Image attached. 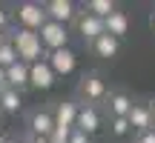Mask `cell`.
Segmentation results:
<instances>
[{"label": "cell", "mask_w": 155, "mask_h": 143, "mask_svg": "<svg viewBox=\"0 0 155 143\" xmlns=\"http://www.w3.org/2000/svg\"><path fill=\"white\" fill-rule=\"evenodd\" d=\"M9 40L15 43L17 57H20L23 63H29V66L46 57V49H43V43H40V34H38V32H29V29L12 26V29H9Z\"/></svg>", "instance_id": "1"}, {"label": "cell", "mask_w": 155, "mask_h": 143, "mask_svg": "<svg viewBox=\"0 0 155 143\" xmlns=\"http://www.w3.org/2000/svg\"><path fill=\"white\" fill-rule=\"evenodd\" d=\"M109 86L98 72H86V75L78 80V100H83V106H98L106 100Z\"/></svg>", "instance_id": "2"}, {"label": "cell", "mask_w": 155, "mask_h": 143, "mask_svg": "<svg viewBox=\"0 0 155 143\" xmlns=\"http://www.w3.org/2000/svg\"><path fill=\"white\" fill-rule=\"evenodd\" d=\"M46 20H49V17H46L43 3H32V0H26V3H17V9H15V23H17V29L40 32V26H43Z\"/></svg>", "instance_id": "3"}, {"label": "cell", "mask_w": 155, "mask_h": 143, "mask_svg": "<svg viewBox=\"0 0 155 143\" xmlns=\"http://www.w3.org/2000/svg\"><path fill=\"white\" fill-rule=\"evenodd\" d=\"M40 43H43L46 52H58V49H69V26H61V23L55 20H46L43 26H40Z\"/></svg>", "instance_id": "4"}, {"label": "cell", "mask_w": 155, "mask_h": 143, "mask_svg": "<svg viewBox=\"0 0 155 143\" xmlns=\"http://www.w3.org/2000/svg\"><path fill=\"white\" fill-rule=\"evenodd\" d=\"M72 26H75V32L81 34V37L86 40L89 46H92L95 40H98L101 34L106 32V29H104V20H101V17H95L92 11H86V9H78V17H75Z\"/></svg>", "instance_id": "5"}, {"label": "cell", "mask_w": 155, "mask_h": 143, "mask_svg": "<svg viewBox=\"0 0 155 143\" xmlns=\"http://www.w3.org/2000/svg\"><path fill=\"white\" fill-rule=\"evenodd\" d=\"M26 129L32 138H49L55 129V115L52 109H32L26 115Z\"/></svg>", "instance_id": "6"}, {"label": "cell", "mask_w": 155, "mask_h": 143, "mask_svg": "<svg viewBox=\"0 0 155 143\" xmlns=\"http://www.w3.org/2000/svg\"><path fill=\"white\" fill-rule=\"evenodd\" d=\"M46 63L52 66V72H55L58 77H66V75H72V72L78 69V55L72 49H58V52H46V57H43Z\"/></svg>", "instance_id": "7"}, {"label": "cell", "mask_w": 155, "mask_h": 143, "mask_svg": "<svg viewBox=\"0 0 155 143\" xmlns=\"http://www.w3.org/2000/svg\"><path fill=\"white\" fill-rule=\"evenodd\" d=\"M106 112H109V117H129V112H132L135 100L132 94L127 92V89H112L109 94H106Z\"/></svg>", "instance_id": "8"}, {"label": "cell", "mask_w": 155, "mask_h": 143, "mask_svg": "<svg viewBox=\"0 0 155 143\" xmlns=\"http://www.w3.org/2000/svg\"><path fill=\"white\" fill-rule=\"evenodd\" d=\"M43 9H46V17L61 23V26H69L78 17V6L72 0H49V3H43Z\"/></svg>", "instance_id": "9"}, {"label": "cell", "mask_w": 155, "mask_h": 143, "mask_svg": "<svg viewBox=\"0 0 155 143\" xmlns=\"http://www.w3.org/2000/svg\"><path fill=\"white\" fill-rule=\"evenodd\" d=\"M101 126H104V117H101V109H98V106H83V103H81V112H78L75 129L92 138L95 132H101Z\"/></svg>", "instance_id": "10"}, {"label": "cell", "mask_w": 155, "mask_h": 143, "mask_svg": "<svg viewBox=\"0 0 155 143\" xmlns=\"http://www.w3.org/2000/svg\"><path fill=\"white\" fill-rule=\"evenodd\" d=\"M58 80V75L52 72V66L46 60H38L32 63V69H29V86L38 89V92H46V89H52Z\"/></svg>", "instance_id": "11"}, {"label": "cell", "mask_w": 155, "mask_h": 143, "mask_svg": "<svg viewBox=\"0 0 155 143\" xmlns=\"http://www.w3.org/2000/svg\"><path fill=\"white\" fill-rule=\"evenodd\" d=\"M78 112H81V103H75V100H58V103L52 106L55 126H72V129H75Z\"/></svg>", "instance_id": "12"}, {"label": "cell", "mask_w": 155, "mask_h": 143, "mask_svg": "<svg viewBox=\"0 0 155 143\" xmlns=\"http://www.w3.org/2000/svg\"><path fill=\"white\" fill-rule=\"evenodd\" d=\"M127 120H129V126H132L138 135H141V132H150V129H155V120H152V109H150V103H135Z\"/></svg>", "instance_id": "13"}, {"label": "cell", "mask_w": 155, "mask_h": 143, "mask_svg": "<svg viewBox=\"0 0 155 143\" xmlns=\"http://www.w3.org/2000/svg\"><path fill=\"white\" fill-rule=\"evenodd\" d=\"M29 63H23V60H17L15 66H9L6 69V86L9 89H17V92H23V89H29Z\"/></svg>", "instance_id": "14"}, {"label": "cell", "mask_w": 155, "mask_h": 143, "mask_svg": "<svg viewBox=\"0 0 155 143\" xmlns=\"http://www.w3.org/2000/svg\"><path fill=\"white\" fill-rule=\"evenodd\" d=\"M92 52H95L98 57H104V60H115V57L121 55V40L104 32V34L92 43Z\"/></svg>", "instance_id": "15"}, {"label": "cell", "mask_w": 155, "mask_h": 143, "mask_svg": "<svg viewBox=\"0 0 155 143\" xmlns=\"http://www.w3.org/2000/svg\"><path fill=\"white\" fill-rule=\"evenodd\" d=\"M104 29H106V34H112V37H118V40H124L129 34V14L127 11H112L109 17L104 20Z\"/></svg>", "instance_id": "16"}, {"label": "cell", "mask_w": 155, "mask_h": 143, "mask_svg": "<svg viewBox=\"0 0 155 143\" xmlns=\"http://www.w3.org/2000/svg\"><path fill=\"white\" fill-rule=\"evenodd\" d=\"M0 94H3V115H17V112L23 109V92L6 86Z\"/></svg>", "instance_id": "17"}, {"label": "cell", "mask_w": 155, "mask_h": 143, "mask_svg": "<svg viewBox=\"0 0 155 143\" xmlns=\"http://www.w3.org/2000/svg\"><path fill=\"white\" fill-rule=\"evenodd\" d=\"M83 9H86V11H92V14H95V17H101V20H106L112 11H118V6L112 3V0H89Z\"/></svg>", "instance_id": "18"}, {"label": "cell", "mask_w": 155, "mask_h": 143, "mask_svg": "<svg viewBox=\"0 0 155 143\" xmlns=\"http://www.w3.org/2000/svg\"><path fill=\"white\" fill-rule=\"evenodd\" d=\"M20 60L17 57V49H15V43H6V46H0V69H9V66H15V63Z\"/></svg>", "instance_id": "19"}, {"label": "cell", "mask_w": 155, "mask_h": 143, "mask_svg": "<svg viewBox=\"0 0 155 143\" xmlns=\"http://www.w3.org/2000/svg\"><path fill=\"white\" fill-rule=\"evenodd\" d=\"M109 132L115 135V138H124V135L132 132V126H129L127 117H109Z\"/></svg>", "instance_id": "20"}, {"label": "cell", "mask_w": 155, "mask_h": 143, "mask_svg": "<svg viewBox=\"0 0 155 143\" xmlns=\"http://www.w3.org/2000/svg\"><path fill=\"white\" fill-rule=\"evenodd\" d=\"M69 138H72V126H55L49 135L52 143H69Z\"/></svg>", "instance_id": "21"}, {"label": "cell", "mask_w": 155, "mask_h": 143, "mask_svg": "<svg viewBox=\"0 0 155 143\" xmlns=\"http://www.w3.org/2000/svg\"><path fill=\"white\" fill-rule=\"evenodd\" d=\"M12 11H6V6H0V32H9L12 29Z\"/></svg>", "instance_id": "22"}, {"label": "cell", "mask_w": 155, "mask_h": 143, "mask_svg": "<svg viewBox=\"0 0 155 143\" xmlns=\"http://www.w3.org/2000/svg\"><path fill=\"white\" fill-rule=\"evenodd\" d=\"M69 143H92V138H89V135H83V132H78V129H72Z\"/></svg>", "instance_id": "23"}, {"label": "cell", "mask_w": 155, "mask_h": 143, "mask_svg": "<svg viewBox=\"0 0 155 143\" xmlns=\"http://www.w3.org/2000/svg\"><path fill=\"white\" fill-rule=\"evenodd\" d=\"M135 143H155V129H150V132H141L138 138H135Z\"/></svg>", "instance_id": "24"}, {"label": "cell", "mask_w": 155, "mask_h": 143, "mask_svg": "<svg viewBox=\"0 0 155 143\" xmlns=\"http://www.w3.org/2000/svg\"><path fill=\"white\" fill-rule=\"evenodd\" d=\"M26 143H52L49 138H32V135H26Z\"/></svg>", "instance_id": "25"}, {"label": "cell", "mask_w": 155, "mask_h": 143, "mask_svg": "<svg viewBox=\"0 0 155 143\" xmlns=\"http://www.w3.org/2000/svg\"><path fill=\"white\" fill-rule=\"evenodd\" d=\"M6 89V69H0V92Z\"/></svg>", "instance_id": "26"}, {"label": "cell", "mask_w": 155, "mask_h": 143, "mask_svg": "<svg viewBox=\"0 0 155 143\" xmlns=\"http://www.w3.org/2000/svg\"><path fill=\"white\" fill-rule=\"evenodd\" d=\"M9 43V32H0V46H6Z\"/></svg>", "instance_id": "27"}, {"label": "cell", "mask_w": 155, "mask_h": 143, "mask_svg": "<svg viewBox=\"0 0 155 143\" xmlns=\"http://www.w3.org/2000/svg\"><path fill=\"white\" fill-rule=\"evenodd\" d=\"M6 143H26L23 138H6Z\"/></svg>", "instance_id": "28"}, {"label": "cell", "mask_w": 155, "mask_h": 143, "mask_svg": "<svg viewBox=\"0 0 155 143\" xmlns=\"http://www.w3.org/2000/svg\"><path fill=\"white\" fill-rule=\"evenodd\" d=\"M150 26H152V32H155V11H152V17H150Z\"/></svg>", "instance_id": "29"}, {"label": "cell", "mask_w": 155, "mask_h": 143, "mask_svg": "<svg viewBox=\"0 0 155 143\" xmlns=\"http://www.w3.org/2000/svg\"><path fill=\"white\" fill-rule=\"evenodd\" d=\"M150 109H152V120H155V100H150Z\"/></svg>", "instance_id": "30"}, {"label": "cell", "mask_w": 155, "mask_h": 143, "mask_svg": "<svg viewBox=\"0 0 155 143\" xmlns=\"http://www.w3.org/2000/svg\"><path fill=\"white\" fill-rule=\"evenodd\" d=\"M0 115H3V94H0Z\"/></svg>", "instance_id": "31"}, {"label": "cell", "mask_w": 155, "mask_h": 143, "mask_svg": "<svg viewBox=\"0 0 155 143\" xmlns=\"http://www.w3.org/2000/svg\"><path fill=\"white\" fill-rule=\"evenodd\" d=\"M0 143H6V138H3V135H0Z\"/></svg>", "instance_id": "32"}]
</instances>
